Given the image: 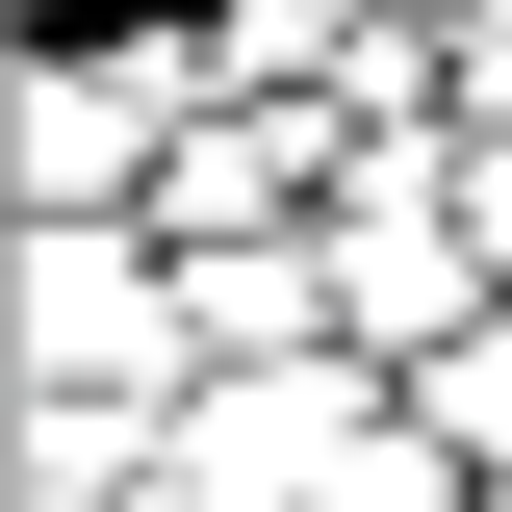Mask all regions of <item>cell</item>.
Returning <instances> with one entry per match:
<instances>
[{"label": "cell", "instance_id": "cell-1", "mask_svg": "<svg viewBox=\"0 0 512 512\" xmlns=\"http://www.w3.org/2000/svg\"><path fill=\"white\" fill-rule=\"evenodd\" d=\"M26 359H52V410H128L154 359L205 384V308H180L154 231H26Z\"/></svg>", "mask_w": 512, "mask_h": 512}]
</instances>
